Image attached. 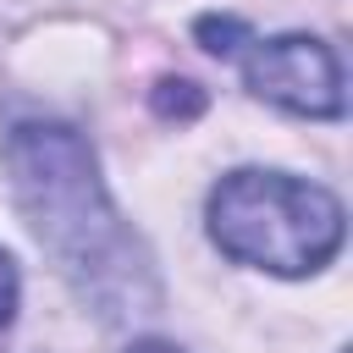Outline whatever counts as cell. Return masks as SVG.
<instances>
[{"label":"cell","instance_id":"cell-1","mask_svg":"<svg viewBox=\"0 0 353 353\" xmlns=\"http://www.w3.org/2000/svg\"><path fill=\"white\" fill-rule=\"evenodd\" d=\"M6 160H11L22 215H28L33 237L61 259V270L77 276V287L99 309L143 314V303H149L143 276L149 270L132 254V237L99 188L88 143L55 121H22L6 143Z\"/></svg>","mask_w":353,"mask_h":353},{"label":"cell","instance_id":"cell-2","mask_svg":"<svg viewBox=\"0 0 353 353\" xmlns=\"http://www.w3.org/2000/svg\"><path fill=\"white\" fill-rule=\"evenodd\" d=\"M210 237L237 265L303 276L342 248V204L281 171H232L210 193Z\"/></svg>","mask_w":353,"mask_h":353},{"label":"cell","instance_id":"cell-3","mask_svg":"<svg viewBox=\"0 0 353 353\" xmlns=\"http://www.w3.org/2000/svg\"><path fill=\"white\" fill-rule=\"evenodd\" d=\"M248 88L292 116H342V66L331 44L281 33L248 50Z\"/></svg>","mask_w":353,"mask_h":353},{"label":"cell","instance_id":"cell-4","mask_svg":"<svg viewBox=\"0 0 353 353\" xmlns=\"http://www.w3.org/2000/svg\"><path fill=\"white\" fill-rule=\"evenodd\" d=\"M199 39H204V50L232 55V50H237V39H248V28H243V22H232V17H204V22H199Z\"/></svg>","mask_w":353,"mask_h":353},{"label":"cell","instance_id":"cell-5","mask_svg":"<svg viewBox=\"0 0 353 353\" xmlns=\"http://www.w3.org/2000/svg\"><path fill=\"white\" fill-rule=\"evenodd\" d=\"M154 105H160V116H199L204 110V94L193 83H160Z\"/></svg>","mask_w":353,"mask_h":353},{"label":"cell","instance_id":"cell-6","mask_svg":"<svg viewBox=\"0 0 353 353\" xmlns=\"http://www.w3.org/2000/svg\"><path fill=\"white\" fill-rule=\"evenodd\" d=\"M17 314V265L0 254V325Z\"/></svg>","mask_w":353,"mask_h":353},{"label":"cell","instance_id":"cell-7","mask_svg":"<svg viewBox=\"0 0 353 353\" xmlns=\"http://www.w3.org/2000/svg\"><path fill=\"white\" fill-rule=\"evenodd\" d=\"M127 353H176V347H165V342H138V347H127Z\"/></svg>","mask_w":353,"mask_h":353}]
</instances>
